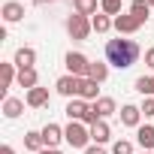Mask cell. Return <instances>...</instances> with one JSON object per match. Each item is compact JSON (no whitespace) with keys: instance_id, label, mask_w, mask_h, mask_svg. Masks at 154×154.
I'll list each match as a JSON object with an SVG mask.
<instances>
[{"instance_id":"cell-1","label":"cell","mask_w":154,"mask_h":154,"mask_svg":"<svg viewBox=\"0 0 154 154\" xmlns=\"http://www.w3.org/2000/svg\"><path fill=\"white\" fill-rule=\"evenodd\" d=\"M106 60L118 69H130L139 60V42L136 39H109L106 42Z\"/></svg>"},{"instance_id":"cell-2","label":"cell","mask_w":154,"mask_h":154,"mask_svg":"<svg viewBox=\"0 0 154 154\" xmlns=\"http://www.w3.org/2000/svg\"><path fill=\"white\" fill-rule=\"evenodd\" d=\"M63 139H66V145H72V148H88L91 130H88V124H82V121H69V124L63 127Z\"/></svg>"},{"instance_id":"cell-3","label":"cell","mask_w":154,"mask_h":154,"mask_svg":"<svg viewBox=\"0 0 154 154\" xmlns=\"http://www.w3.org/2000/svg\"><path fill=\"white\" fill-rule=\"evenodd\" d=\"M91 18L88 15H79V12H75V15H69L66 18V33L72 36V39H79V42H85L88 36H91Z\"/></svg>"},{"instance_id":"cell-4","label":"cell","mask_w":154,"mask_h":154,"mask_svg":"<svg viewBox=\"0 0 154 154\" xmlns=\"http://www.w3.org/2000/svg\"><path fill=\"white\" fill-rule=\"evenodd\" d=\"M82 82H85V79L66 72V75H60V79L54 82V91L63 94V97H69V100H75V97H82Z\"/></svg>"},{"instance_id":"cell-5","label":"cell","mask_w":154,"mask_h":154,"mask_svg":"<svg viewBox=\"0 0 154 154\" xmlns=\"http://www.w3.org/2000/svg\"><path fill=\"white\" fill-rule=\"evenodd\" d=\"M63 63H66V72L69 75H79V79H88V69H91V60L82 54V51H69L66 57H63Z\"/></svg>"},{"instance_id":"cell-6","label":"cell","mask_w":154,"mask_h":154,"mask_svg":"<svg viewBox=\"0 0 154 154\" xmlns=\"http://www.w3.org/2000/svg\"><path fill=\"white\" fill-rule=\"evenodd\" d=\"M63 112H66V118H69V121H82V124H85V118H88L91 106H88L82 97H75V100H69V103H66V109H63Z\"/></svg>"},{"instance_id":"cell-7","label":"cell","mask_w":154,"mask_h":154,"mask_svg":"<svg viewBox=\"0 0 154 154\" xmlns=\"http://www.w3.org/2000/svg\"><path fill=\"white\" fill-rule=\"evenodd\" d=\"M142 27V21L133 15V12H121V15H115V30L118 33H136Z\"/></svg>"},{"instance_id":"cell-8","label":"cell","mask_w":154,"mask_h":154,"mask_svg":"<svg viewBox=\"0 0 154 154\" xmlns=\"http://www.w3.org/2000/svg\"><path fill=\"white\" fill-rule=\"evenodd\" d=\"M39 133H42V142H45V148H57V145L63 142V127H57V124H45Z\"/></svg>"},{"instance_id":"cell-9","label":"cell","mask_w":154,"mask_h":154,"mask_svg":"<svg viewBox=\"0 0 154 154\" xmlns=\"http://www.w3.org/2000/svg\"><path fill=\"white\" fill-rule=\"evenodd\" d=\"M121 124L124 127H139V121H142V109L139 106H133V103H127V106H121Z\"/></svg>"},{"instance_id":"cell-10","label":"cell","mask_w":154,"mask_h":154,"mask_svg":"<svg viewBox=\"0 0 154 154\" xmlns=\"http://www.w3.org/2000/svg\"><path fill=\"white\" fill-rule=\"evenodd\" d=\"M33 63H36V51H33L30 45H21V48L15 51V66H18V69H33Z\"/></svg>"},{"instance_id":"cell-11","label":"cell","mask_w":154,"mask_h":154,"mask_svg":"<svg viewBox=\"0 0 154 154\" xmlns=\"http://www.w3.org/2000/svg\"><path fill=\"white\" fill-rule=\"evenodd\" d=\"M12 79H18L15 63H0V94H3V100H6V88L12 85Z\"/></svg>"},{"instance_id":"cell-12","label":"cell","mask_w":154,"mask_h":154,"mask_svg":"<svg viewBox=\"0 0 154 154\" xmlns=\"http://www.w3.org/2000/svg\"><path fill=\"white\" fill-rule=\"evenodd\" d=\"M24 103H27L30 109H42V106L48 103V88H33V91H27Z\"/></svg>"},{"instance_id":"cell-13","label":"cell","mask_w":154,"mask_h":154,"mask_svg":"<svg viewBox=\"0 0 154 154\" xmlns=\"http://www.w3.org/2000/svg\"><path fill=\"white\" fill-rule=\"evenodd\" d=\"M91 27H94L97 33H109V30L115 27V18L106 15V12H97V15H91Z\"/></svg>"},{"instance_id":"cell-14","label":"cell","mask_w":154,"mask_h":154,"mask_svg":"<svg viewBox=\"0 0 154 154\" xmlns=\"http://www.w3.org/2000/svg\"><path fill=\"white\" fill-rule=\"evenodd\" d=\"M91 106H94V112L100 115V121H106L109 115H115V112H118V109H115V100H112V97H100V100H97V103H91Z\"/></svg>"},{"instance_id":"cell-15","label":"cell","mask_w":154,"mask_h":154,"mask_svg":"<svg viewBox=\"0 0 154 154\" xmlns=\"http://www.w3.org/2000/svg\"><path fill=\"white\" fill-rule=\"evenodd\" d=\"M3 18H6L9 24L21 21V18H24V6H21V3H15V0H9V3H3Z\"/></svg>"},{"instance_id":"cell-16","label":"cell","mask_w":154,"mask_h":154,"mask_svg":"<svg viewBox=\"0 0 154 154\" xmlns=\"http://www.w3.org/2000/svg\"><path fill=\"white\" fill-rule=\"evenodd\" d=\"M82 100H85V103H97V100H100V82L85 79V82H82Z\"/></svg>"},{"instance_id":"cell-17","label":"cell","mask_w":154,"mask_h":154,"mask_svg":"<svg viewBox=\"0 0 154 154\" xmlns=\"http://www.w3.org/2000/svg\"><path fill=\"white\" fill-rule=\"evenodd\" d=\"M91 139H94V145H103V142H109V139H112V130H109V124H106V121H97V124L91 127Z\"/></svg>"},{"instance_id":"cell-18","label":"cell","mask_w":154,"mask_h":154,"mask_svg":"<svg viewBox=\"0 0 154 154\" xmlns=\"http://www.w3.org/2000/svg\"><path fill=\"white\" fill-rule=\"evenodd\" d=\"M136 139H139V145L145 148V151H154V127H136Z\"/></svg>"},{"instance_id":"cell-19","label":"cell","mask_w":154,"mask_h":154,"mask_svg":"<svg viewBox=\"0 0 154 154\" xmlns=\"http://www.w3.org/2000/svg\"><path fill=\"white\" fill-rule=\"evenodd\" d=\"M18 85L27 88V91L39 88V75H36V69H18Z\"/></svg>"},{"instance_id":"cell-20","label":"cell","mask_w":154,"mask_h":154,"mask_svg":"<svg viewBox=\"0 0 154 154\" xmlns=\"http://www.w3.org/2000/svg\"><path fill=\"white\" fill-rule=\"evenodd\" d=\"M21 112H24V103H21L18 97H6V100H3V115H6V118H18Z\"/></svg>"},{"instance_id":"cell-21","label":"cell","mask_w":154,"mask_h":154,"mask_svg":"<svg viewBox=\"0 0 154 154\" xmlns=\"http://www.w3.org/2000/svg\"><path fill=\"white\" fill-rule=\"evenodd\" d=\"M106 75H109V63H103V60H91L88 79H94V82H106Z\"/></svg>"},{"instance_id":"cell-22","label":"cell","mask_w":154,"mask_h":154,"mask_svg":"<svg viewBox=\"0 0 154 154\" xmlns=\"http://www.w3.org/2000/svg\"><path fill=\"white\" fill-rule=\"evenodd\" d=\"M24 148L27 151H42L45 148V142H42V133H36V130H30V133H24Z\"/></svg>"},{"instance_id":"cell-23","label":"cell","mask_w":154,"mask_h":154,"mask_svg":"<svg viewBox=\"0 0 154 154\" xmlns=\"http://www.w3.org/2000/svg\"><path fill=\"white\" fill-rule=\"evenodd\" d=\"M130 12L145 24V21H148V12H151V3H148V0H133V3H130Z\"/></svg>"},{"instance_id":"cell-24","label":"cell","mask_w":154,"mask_h":154,"mask_svg":"<svg viewBox=\"0 0 154 154\" xmlns=\"http://www.w3.org/2000/svg\"><path fill=\"white\" fill-rule=\"evenodd\" d=\"M79 15H97V0H72Z\"/></svg>"},{"instance_id":"cell-25","label":"cell","mask_w":154,"mask_h":154,"mask_svg":"<svg viewBox=\"0 0 154 154\" xmlns=\"http://www.w3.org/2000/svg\"><path fill=\"white\" fill-rule=\"evenodd\" d=\"M136 91L142 97H154V79H148V75H139L136 79Z\"/></svg>"},{"instance_id":"cell-26","label":"cell","mask_w":154,"mask_h":154,"mask_svg":"<svg viewBox=\"0 0 154 154\" xmlns=\"http://www.w3.org/2000/svg\"><path fill=\"white\" fill-rule=\"evenodd\" d=\"M100 9L106 15H121V0H100Z\"/></svg>"},{"instance_id":"cell-27","label":"cell","mask_w":154,"mask_h":154,"mask_svg":"<svg viewBox=\"0 0 154 154\" xmlns=\"http://www.w3.org/2000/svg\"><path fill=\"white\" fill-rule=\"evenodd\" d=\"M112 154H133V145H130L127 139H118V142L112 145Z\"/></svg>"},{"instance_id":"cell-28","label":"cell","mask_w":154,"mask_h":154,"mask_svg":"<svg viewBox=\"0 0 154 154\" xmlns=\"http://www.w3.org/2000/svg\"><path fill=\"white\" fill-rule=\"evenodd\" d=\"M139 109H142L145 118H154V97H145V103H142Z\"/></svg>"},{"instance_id":"cell-29","label":"cell","mask_w":154,"mask_h":154,"mask_svg":"<svg viewBox=\"0 0 154 154\" xmlns=\"http://www.w3.org/2000/svg\"><path fill=\"white\" fill-rule=\"evenodd\" d=\"M145 66H151V69H154V48H148V51H145Z\"/></svg>"},{"instance_id":"cell-30","label":"cell","mask_w":154,"mask_h":154,"mask_svg":"<svg viewBox=\"0 0 154 154\" xmlns=\"http://www.w3.org/2000/svg\"><path fill=\"white\" fill-rule=\"evenodd\" d=\"M85 154H106V151H103V145H88Z\"/></svg>"},{"instance_id":"cell-31","label":"cell","mask_w":154,"mask_h":154,"mask_svg":"<svg viewBox=\"0 0 154 154\" xmlns=\"http://www.w3.org/2000/svg\"><path fill=\"white\" fill-rule=\"evenodd\" d=\"M0 154H15V148H9V145H0Z\"/></svg>"},{"instance_id":"cell-32","label":"cell","mask_w":154,"mask_h":154,"mask_svg":"<svg viewBox=\"0 0 154 154\" xmlns=\"http://www.w3.org/2000/svg\"><path fill=\"white\" fill-rule=\"evenodd\" d=\"M39 154H60V151H57V148H42Z\"/></svg>"},{"instance_id":"cell-33","label":"cell","mask_w":154,"mask_h":154,"mask_svg":"<svg viewBox=\"0 0 154 154\" xmlns=\"http://www.w3.org/2000/svg\"><path fill=\"white\" fill-rule=\"evenodd\" d=\"M36 3H51V0H36Z\"/></svg>"},{"instance_id":"cell-34","label":"cell","mask_w":154,"mask_h":154,"mask_svg":"<svg viewBox=\"0 0 154 154\" xmlns=\"http://www.w3.org/2000/svg\"><path fill=\"white\" fill-rule=\"evenodd\" d=\"M148 3H151V9H154V0H148Z\"/></svg>"},{"instance_id":"cell-35","label":"cell","mask_w":154,"mask_h":154,"mask_svg":"<svg viewBox=\"0 0 154 154\" xmlns=\"http://www.w3.org/2000/svg\"><path fill=\"white\" fill-rule=\"evenodd\" d=\"M142 154H154V151H142Z\"/></svg>"}]
</instances>
